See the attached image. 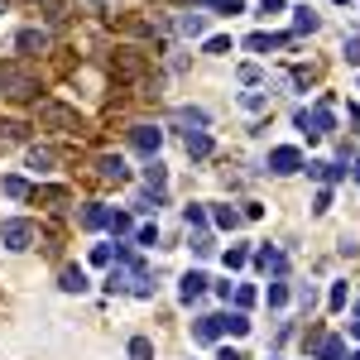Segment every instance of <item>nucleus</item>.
Segmentation results:
<instances>
[{"label":"nucleus","instance_id":"f257e3e1","mask_svg":"<svg viewBox=\"0 0 360 360\" xmlns=\"http://www.w3.org/2000/svg\"><path fill=\"white\" fill-rule=\"evenodd\" d=\"M106 288H111V293H135V298H149V293H154V288H149V274H144V264H139L125 245H115V264H111Z\"/></svg>","mask_w":360,"mask_h":360},{"label":"nucleus","instance_id":"f03ea898","mask_svg":"<svg viewBox=\"0 0 360 360\" xmlns=\"http://www.w3.org/2000/svg\"><path fill=\"white\" fill-rule=\"evenodd\" d=\"M0 91H5L10 101H29V96L39 91L34 68H25V63H0Z\"/></svg>","mask_w":360,"mask_h":360},{"label":"nucleus","instance_id":"7ed1b4c3","mask_svg":"<svg viewBox=\"0 0 360 360\" xmlns=\"http://www.w3.org/2000/svg\"><path fill=\"white\" fill-rule=\"evenodd\" d=\"M39 120L49 130H63V135H77L82 130V115L72 111V106H63V101H39Z\"/></svg>","mask_w":360,"mask_h":360},{"label":"nucleus","instance_id":"20e7f679","mask_svg":"<svg viewBox=\"0 0 360 360\" xmlns=\"http://www.w3.org/2000/svg\"><path fill=\"white\" fill-rule=\"evenodd\" d=\"M298 130L307 139H322L332 130V96H322V106H312V111H298Z\"/></svg>","mask_w":360,"mask_h":360},{"label":"nucleus","instance_id":"39448f33","mask_svg":"<svg viewBox=\"0 0 360 360\" xmlns=\"http://www.w3.org/2000/svg\"><path fill=\"white\" fill-rule=\"evenodd\" d=\"M0 245L15 250V255L29 250V245H34V226H29V221H5V226H0Z\"/></svg>","mask_w":360,"mask_h":360},{"label":"nucleus","instance_id":"423d86ee","mask_svg":"<svg viewBox=\"0 0 360 360\" xmlns=\"http://www.w3.org/2000/svg\"><path fill=\"white\" fill-rule=\"evenodd\" d=\"M144 68H149V63H144V53H115V58H111V72L120 77V82H135V77H144Z\"/></svg>","mask_w":360,"mask_h":360},{"label":"nucleus","instance_id":"0eeeda50","mask_svg":"<svg viewBox=\"0 0 360 360\" xmlns=\"http://www.w3.org/2000/svg\"><path fill=\"white\" fill-rule=\"evenodd\" d=\"M130 144H135L139 154H149V159H154V154H159V144H164V130H159V125H135V130H130Z\"/></svg>","mask_w":360,"mask_h":360},{"label":"nucleus","instance_id":"6e6552de","mask_svg":"<svg viewBox=\"0 0 360 360\" xmlns=\"http://www.w3.org/2000/svg\"><path fill=\"white\" fill-rule=\"evenodd\" d=\"M303 168V154L293 149V144H278V149H269V173H298Z\"/></svg>","mask_w":360,"mask_h":360},{"label":"nucleus","instance_id":"1a4fd4ad","mask_svg":"<svg viewBox=\"0 0 360 360\" xmlns=\"http://www.w3.org/2000/svg\"><path fill=\"white\" fill-rule=\"evenodd\" d=\"M307 346H312V356H317V360H341V356H346V341H341V336L312 332V336H307Z\"/></svg>","mask_w":360,"mask_h":360},{"label":"nucleus","instance_id":"9d476101","mask_svg":"<svg viewBox=\"0 0 360 360\" xmlns=\"http://www.w3.org/2000/svg\"><path fill=\"white\" fill-rule=\"evenodd\" d=\"M96 178H101V183H125L130 168H125L120 154H101V159H96Z\"/></svg>","mask_w":360,"mask_h":360},{"label":"nucleus","instance_id":"9b49d317","mask_svg":"<svg viewBox=\"0 0 360 360\" xmlns=\"http://www.w3.org/2000/svg\"><path fill=\"white\" fill-rule=\"evenodd\" d=\"M221 332H226V312H212V317H202V322L193 327V341H202V346H207V341H217Z\"/></svg>","mask_w":360,"mask_h":360},{"label":"nucleus","instance_id":"f8f14e48","mask_svg":"<svg viewBox=\"0 0 360 360\" xmlns=\"http://www.w3.org/2000/svg\"><path fill=\"white\" fill-rule=\"evenodd\" d=\"M255 264H259L264 274H274V278H283V269H288L283 250H274V245H264V250H259V255H255Z\"/></svg>","mask_w":360,"mask_h":360},{"label":"nucleus","instance_id":"ddd939ff","mask_svg":"<svg viewBox=\"0 0 360 360\" xmlns=\"http://www.w3.org/2000/svg\"><path fill=\"white\" fill-rule=\"evenodd\" d=\"M202 293H207V274H202V269L183 274V283H178V298H183V303H193V298H202Z\"/></svg>","mask_w":360,"mask_h":360},{"label":"nucleus","instance_id":"4468645a","mask_svg":"<svg viewBox=\"0 0 360 360\" xmlns=\"http://www.w3.org/2000/svg\"><path fill=\"white\" fill-rule=\"evenodd\" d=\"M53 39H49V29H20V49L25 53H44Z\"/></svg>","mask_w":360,"mask_h":360},{"label":"nucleus","instance_id":"2eb2a0df","mask_svg":"<svg viewBox=\"0 0 360 360\" xmlns=\"http://www.w3.org/2000/svg\"><path fill=\"white\" fill-rule=\"evenodd\" d=\"M245 49H255V53H269V49H288V34H250Z\"/></svg>","mask_w":360,"mask_h":360},{"label":"nucleus","instance_id":"dca6fc26","mask_svg":"<svg viewBox=\"0 0 360 360\" xmlns=\"http://www.w3.org/2000/svg\"><path fill=\"white\" fill-rule=\"evenodd\" d=\"M312 178H322V183H341L346 178V168H336V164H327V159H312V164H303Z\"/></svg>","mask_w":360,"mask_h":360},{"label":"nucleus","instance_id":"f3484780","mask_svg":"<svg viewBox=\"0 0 360 360\" xmlns=\"http://www.w3.org/2000/svg\"><path fill=\"white\" fill-rule=\"evenodd\" d=\"M82 226L86 231H101V226H111V207H101V202H91L82 212Z\"/></svg>","mask_w":360,"mask_h":360},{"label":"nucleus","instance_id":"a211bd4d","mask_svg":"<svg viewBox=\"0 0 360 360\" xmlns=\"http://www.w3.org/2000/svg\"><path fill=\"white\" fill-rule=\"evenodd\" d=\"M173 125H188V135L207 125V111H197V106H183V111H173Z\"/></svg>","mask_w":360,"mask_h":360},{"label":"nucleus","instance_id":"6ab92c4d","mask_svg":"<svg viewBox=\"0 0 360 360\" xmlns=\"http://www.w3.org/2000/svg\"><path fill=\"white\" fill-rule=\"evenodd\" d=\"M58 283H63L68 293H86V274H82V269H77V264H68V269L58 274Z\"/></svg>","mask_w":360,"mask_h":360},{"label":"nucleus","instance_id":"aec40b11","mask_svg":"<svg viewBox=\"0 0 360 360\" xmlns=\"http://www.w3.org/2000/svg\"><path fill=\"white\" fill-rule=\"evenodd\" d=\"M188 154H193V159H207V154H212V135H207V130H193V135H188Z\"/></svg>","mask_w":360,"mask_h":360},{"label":"nucleus","instance_id":"412c9836","mask_svg":"<svg viewBox=\"0 0 360 360\" xmlns=\"http://www.w3.org/2000/svg\"><path fill=\"white\" fill-rule=\"evenodd\" d=\"M293 29H298V34H317V29H322V20H317V15H312V10H293Z\"/></svg>","mask_w":360,"mask_h":360},{"label":"nucleus","instance_id":"4be33fe9","mask_svg":"<svg viewBox=\"0 0 360 360\" xmlns=\"http://www.w3.org/2000/svg\"><path fill=\"white\" fill-rule=\"evenodd\" d=\"M178 29H183V34H188V39H202V29H207V20H202V15H193V10H188V15H178Z\"/></svg>","mask_w":360,"mask_h":360},{"label":"nucleus","instance_id":"5701e85b","mask_svg":"<svg viewBox=\"0 0 360 360\" xmlns=\"http://www.w3.org/2000/svg\"><path fill=\"white\" fill-rule=\"evenodd\" d=\"M29 197H34V202H53V207H63V202H68V193H63V188H29Z\"/></svg>","mask_w":360,"mask_h":360},{"label":"nucleus","instance_id":"b1692460","mask_svg":"<svg viewBox=\"0 0 360 360\" xmlns=\"http://www.w3.org/2000/svg\"><path fill=\"white\" fill-rule=\"evenodd\" d=\"M240 221H245V217H240L236 207H217V226H221V231H236Z\"/></svg>","mask_w":360,"mask_h":360},{"label":"nucleus","instance_id":"393cba45","mask_svg":"<svg viewBox=\"0 0 360 360\" xmlns=\"http://www.w3.org/2000/svg\"><path fill=\"white\" fill-rule=\"evenodd\" d=\"M29 168H34V173H49V168H53V154H49V149H29Z\"/></svg>","mask_w":360,"mask_h":360},{"label":"nucleus","instance_id":"a878e982","mask_svg":"<svg viewBox=\"0 0 360 360\" xmlns=\"http://www.w3.org/2000/svg\"><path fill=\"white\" fill-rule=\"evenodd\" d=\"M226 332H231V336H245L250 332V317H245V312H226Z\"/></svg>","mask_w":360,"mask_h":360},{"label":"nucleus","instance_id":"bb28decb","mask_svg":"<svg viewBox=\"0 0 360 360\" xmlns=\"http://www.w3.org/2000/svg\"><path fill=\"white\" fill-rule=\"evenodd\" d=\"M135 207H139V212H154V207H164V193H159V188H149V193L135 197Z\"/></svg>","mask_w":360,"mask_h":360},{"label":"nucleus","instance_id":"cd10ccee","mask_svg":"<svg viewBox=\"0 0 360 360\" xmlns=\"http://www.w3.org/2000/svg\"><path fill=\"white\" fill-rule=\"evenodd\" d=\"M212 250H217V245H212V236H207V231H193V255H197V259H207Z\"/></svg>","mask_w":360,"mask_h":360},{"label":"nucleus","instance_id":"c85d7f7f","mask_svg":"<svg viewBox=\"0 0 360 360\" xmlns=\"http://www.w3.org/2000/svg\"><path fill=\"white\" fill-rule=\"evenodd\" d=\"M341 58H346L351 68H360V29L351 34V39H346V49H341Z\"/></svg>","mask_w":360,"mask_h":360},{"label":"nucleus","instance_id":"c756f323","mask_svg":"<svg viewBox=\"0 0 360 360\" xmlns=\"http://www.w3.org/2000/svg\"><path fill=\"white\" fill-rule=\"evenodd\" d=\"M106 231H115V236H130V231H135V221H130L125 212H111V226H106Z\"/></svg>","mask_w":360,"mask_h":360},{"label":"nucleus","instance_id":"7c9ffc66","mask_svg":"<svg viewBox=\"0 0 360 360\" xmlns=\"http://www.w3.org/2000/svg\"><path fill=\"white\" fill-rule=\"evenodd\" d=\"M130 360H154V346H149L144 336H135V341H130Z\"/></svg>","mask_w":360,"mask_h":360},{"label":"nucleus","instance_id":"2f4dec72","mask_svg":"<svg viewBox=\"0 0 360 360\" xmlns=\"http://www.w3.org/2000/svg\"><path fill=\"white\" fill-rule=\"evenodd\" d=\"M15 139H25V125L5 120V125H0V144H15Z\"/></svg>","mask_w":360,"mask_h":360},{"label":"nucleus","instance_id":"473e14b6","mask_svg":"<svg viewBox=\"0 0 360 360\" xmlns=\"http://www.w3.org/2000/svg\"><path fill=\"white\" fill-rule=\"evenodd\" d=\"M0 188H5V197H29V183H25V178H5Z\"/></svg>","mask_w":360,"mask_h":360},{"label":"nucleus","instance_id":"72a5a7b5","mask_svg":"<svg viewBox=\"0 0 360 360\" xmlns=\"http://www.w3.org/2000/svg\"><path fill=\"white\" fill-rule=\"evenodd\" d=\"M264 303H269V307H283V303H288V288H283V283H269V293H264Z\"/></svg>","mask_w":360,"mask_h":360},{"label":"nucleus","instance_id":"f704fd0d","mask_svg":"<svg viewBox=\"0 0 360 360\" xmlns=\"http://www.w3.org/2000/svg\"><path fill=\"white\" fill-rule=\"evenodd\" d=\"M144 178H149V188H164V164H159V159H149Z\"/></svg>","mask_w":360,"mask_h":360},{"label":"nucleus","instance_id":"c9c22d12","mask_svg":"<svg viewBox=\"0 0 360 360\" xmlns=\"http://www.w3.org/2000/svg\"><path fill=\"white\" fill-rule=\"evenodd\" d=\"M212 10H221V15H240L245 10V0H207Z\"/></svg>","mask_w":360,"mask_h":360},{"label":"nucleus","instance_id":"e433bc0d","mask_svg":"<svg viewBox=\"0 0 360 360\" xmlns=\"http://www.w3.org/2000/svg\"><path fill=\"white\" fill-rule=\"evenodd\" d=\"M135 240H139V245H159V226H139Z\"/></svg>","mask_w":360,"mask_h":360},{"label":"nucleus","instance_id":"4c0bfd02","mask_svg":"<svg viewBox=\"0 0 360 360\" xmlns=\"http://www.w3.org/2000/svg\"><path fill=\"white\" fill-rule=\"evenodd\" d=\"M245 259H250V255H245L240 245H236V250H226V269H245Z\"/></svg>","mask_w":360,"mask_h":360},{"label":"nucleus","instance_id":"58836bf2","mask_svg":"<svg viewBox=\"0 0 360 360\" xmlns=\"http://www.w3.org/2000/svg\"><path fill=\"white\" fill-rule=\"evenodd\" d=\"M91 264H115V250L111 245H96V250H91Z\"/></svg>","mask_w":360,"mask_h":360},{"label":"nucleus","instance_id":"ea45409f","mask_svg":"<svg viewBox=\"0 0 360 360\" xmlns=\"http://www.w3.org/2000/svg\"><path fill=\"white\" fill-rule=\"evenodd\" d=\"M183 221H188V231H193V226H202V221H207V212H202V207H197V202H193V207L183 212Z\"/></svg>","mask_w":360,"mask_h":360},{"label":"nucleus","instance_id":"a19ab883","mask_svg":"<svg viewBox=\"0 0 360 360\" xmlns=\"http://www.w3.org/2000/svg\"><path fill=\"white\" fill-rule=\"evenodd\" d=\"M207 53H231V39L217 34V39H207Z\"/></svg>","mask_w":360,"mask_h":360},{"label":"nucleus","instance_id":"79ce46f5","mask_svg":"<svg viewBox=\"0 0 360 360\" xmlns=\"http://www.w3.org/2000/svg\"><path fill=\"white\" fill-rule=\"evenodd\" d=\"M327 303H332V312H336V307H346V283H332V298H327Z\"/></svg>","mask_w":360,"mask_h":360},{"label":"nucleus","instance_id":"37998d69","mask_svg":"<svg viewBox=\"0 0 360 360\" xmlns=\"http://www.w3.org/2000/svg\"><path fill=\"white\" fill-rule=\"evenodd\" d=\"M236 303H240V307L255 303V288H250V283H240V288H236Z\"/></svg>","mask_w":360,"mask_h":360},{"label":"nucleus","instance_id":"c03bdc74","mask_svg":"<svg viewBox=\"0 0 360 360\" xmlns=\"http://www.w3.org/2000/svg\"><path fill=\"white\" fill-rule=\"evenodd\" d=\"M298 303H303V307L317 303V288H312V283H303V288H298Z\"/></svg>","mask_w":360,"mask_h":360},{"label":"nucleus","instance_id":"a18cd8bd","mask_svg":"<svg viewBox=\"0 0 360 360\" xmlns=\"http://www.w3.org/2000/svg\"><path fill=\"white\" fill-rule=\"evenodd\" d=\"M327 207H332V193H327V188H322V193H317V202H312V212H317V217H322V212H327Z\"/></svg>","mask_w":360,"mask_h":360},{"label":"nucleus","instance_id":"49530a36","mask_svg":"<svg viewBox=\"0 0 360 360\" xmlns=\"http://www.w3.org/2000/svg\"><path fill=\"white\" fill-rule=\"evenodd\" d=\"M259 10H264V15H278V10H283V0H259Z\"/></svg>","mask_w":360,"mask_h":360},{"label":"nucleus","instance_id":"de8ad7c7","mask_svg":"<svg viewBox=\"0 0 360 360\" xmlns=\"http://www.w3.org/2000/svg\"><path fill=\"white\" fill-rule=\"evenodd\" d=\"M217 360H245V356H240V351H231V346H226V351H217Z\"/></svg>","mask_w":360,"mask_h":360},{"label":"nucleus","instance_id":"09e8293b","mask_svg":"<svg viewBox=\"0 0 360 360\" xmlns=\"http://www.w3.org/2000/svg\"><path fill=\"white\" fill-rule=\"evenodd\" d=\"M351 332H356V341H360V307H356V322H351Z\"/></svg>","mask_w":360,"mask_h":360},{"label":"nucleus","instance_id":"8fccbe9b","mask_svg":"<svg viewBox=\"0 0 360 360\" xmlns=\"http://www.w3.org/2000/svg\"><path fill=\"white\" fill-rule=\"evenodd\" d=\"M351 178H356V183H360V159H356V168H351Z\"/></svg>","mask_w":360,"mask_h":360},{"label":"nucleus","instance_id":"3c124183","mask_svg":"<svg viewBox=\"0 0 360 360\" xmlns=\"http://www.w3.org/2000/svg\"><path fill=\"white\" fill-rule=\"evenodd\" d=\"M0 15H5V0H0Z\"/></svg>","mask_w":360,"mask_h":360},{"label":"nucleus","instance_id":"603ef678","mask_svg":"<svg viewBox=\"0 0 360 360\" xmlns=\"http://www.w3.org/2000/svg\"><path fill=\"white\" fill-rule=\"evenodd\" d=\"M351 360H360V351H356V356H351Z\"/></svg>","mask_w":360,"mask_h":360}]
</instances>
